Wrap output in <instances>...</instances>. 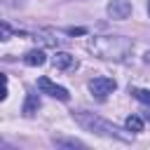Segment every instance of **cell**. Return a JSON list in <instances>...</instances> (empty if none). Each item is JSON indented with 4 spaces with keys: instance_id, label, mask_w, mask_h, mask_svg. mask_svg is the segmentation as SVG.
I'll list each match as a JSON object with an SVG mask.
<instances>
[{
    "instance_id": "6da1fadb",
    "label": "cell",
    "mask_w": 150,
    "mask_h": 150,
    "mask_svg": "<svg viewBox=\"0 0 150 150\" xmlns=\"http://www.w3.org/2000/svg\"><path fill=\"white\" fill-rule=\"evenodd\" d=\"M89 49L101 56V59H124L131 52V40L120 38V35H103V38H94L89 42Z\"/></svg>"
},
{
    "instance_id": "7a4b0ae2",
    "label": "cell",
    "mask_w": 150,
    "mask_h": 150,
    "mask_svg": "<svg viewBox=\"0 0 150 150\" xmlns=\"http://www.w3.org/2000/svg\"><path fill=\"white\" fill-rule=\"evenodd\" d=\"M77 120H80V124H82V127H87V129H91V131H96V134L112 136V138H120V141H129V136L120 134V129H117L115 124H110V122H105V120H101V117H96V115L77 112Z\"/></svg>"
},
{
    "instance_id": "3957f363",
    "label": "cell",
    "mask_w": 150,
    "mask_h": 150,
    "mask_svg": "<svg viewBox=\"0 0 150 150\" xmlns=\"http://www.w3.org/2000/svg\"><path fill=\"white\" fill-rule=\"evenodd\" d=\"M115 87H117V82H115L112 77H105V75L89 80V91H91V96H96L98 101H103L108 94H112Z\"/></svg>"
},
{
    "instance_id": "277c9868",
    "label": "cell",
    "mask_w": 150,
    "mask_h": 150,
    "mask_svg": "<svg viewBox=\"0 0 150 150\" xmlns=\"http://www.w3.org/2000/svg\"><path fill=\"white\" fill-rule=\"evenodd\" d=\"M38 89H40L42 94H49V96L59 98V101H68V98H70L68 89H63V87L54 84V82H52L49 77H40V80H38Z\"/></svg>"
},
{
    "instance_id": "5b68a950",
    "label": "cell",
    "mask_w": 150,
    "mask_h": 150,
    "mask_svg": "<svg viewBox=\"0 0 150 150\" xmlns=\"http://www.w3.org/2000/svg\"><path fill=\"white\" fill-rule=\"evenodd\" d=\"M108 14L112 19H127L131 14V2L129 0H110L108 2Z\"/></svg>"
},
{
    "instance_id": "8992f818",
    "label": "cell",
    "mask_w": 150,
    "mask_h": 150,
    "mask_svg": "<svg viewBox=\"0 0 150 150\" xmlns=\"http://www.w3.org/2000/svg\"><path fill=\"white\" fill-rule=\"evenodd\" d=\"M52 61H54V68H56V70H70V68H75V66H77L75 56H73V54H68V52H56Z\"/></svg>"
},
{
    "instance_id": "52a82bcc",
    "label": "cell",
    "mask_w": 150,
    "mask_h": 150,
    "mask_svg": "<svg viewBox=\"0 0 150 150\" xmlns=\"http://www.w3.org/2000/svg\"><path fill=\"white\" fill-rule=\"evenodd\" d=\"M23 61H26V66H42V63L47 61V56H45L42 49H30V52L23 56Z\"/></svg>"
},
{
    "instance_id": "ba28073f",
    "label": "cell",
    "mask_w": 150,
    "mask_h": 150,
    "mask_svg": "<svg viewBox=\"0 0 150 150\" xmlns=\"http://www.w3.org/2000/svg\"><path fill=\"white\" fill-rule=\"evenodd\" d=\"M38 108H40L38 96H35V94H28V96H26V103H23V115H26V117H33V115L38 112Z\"/></svg>"
},
{
    "instance_id": "9c48e42d",
    "label": "cell",
    "mask_w": 150,
    "mask_h": 150,
    "mask_svg": "<svg viewBox=\"0 0 150 150\" xmlns=\"http://www.w3.org/2000/svg\"><path fill=\"white\" fill-rule=\"evenodd\" d=\"M124 124H127V129H129V131H134V134H138V131H143V120H141L138 115H129Z\"/></svg>"
},
{
    "instance_id": "30bf717a",
    "label": "cell",
    "mask_w": 150,
    "mask_h": 150,
    "mask_svg": "<svg viewBox=\"0 0 150 150\" xmlns=\"http://www.w3.org/2000/svg\"><path fill=\"white\" fill-rule=\"evenodd\" d=\"M131 94H134V98H138L141 103L150 105V89H131Z\"/></svg>"
},
{
    "instance_id": "8fae6325",
    "label": "cell",
    "mask_w": 150,
    "mask_h": 150,
    "mask_svg": "<svg viewBox=\"0 0 150 150\" xmlns=\"http://www.w3.org/2000/svg\"><path fill=\"white\" fill-rule=\"evenodd\" d=\"M5 98H7V87L0 84V101H5Z\"/></svg>"
},
{
    "instance_id": "7c38bea8",
    "label": "cell",
    "mask_w": 150,
    "mask_h": 150,
    "mask_svg": "<svg viewBox=\"0 0 150 150\" xmlns=\"http://www.w3.org/2000/svg\"><path fill=\"white\" fill-rule=\"evenodd\" d=\"M68 33H70V35H82V33H84V28H70Z\"/></svg>"
},
{
    "instance_id": "4fadbf2b",
    "label": "cell",
    "mask_w": 150,
    "mask_h": 150,
    "mask_svg": "<svg viewBox=\"0 0 150 150\" xmlns=\"http://www.w3.org/2000/svg\"><path fill=\"white\" fill-rule=\"evenodd\" d=\"M5 82H7V77H5L2 73H0V84H5Z\"/></svg>"
},
{
    "instance_id": "5bb4252c",
    "label": "cell",
    "mask_w": 150,
    "mask_h": 150,
    "mask_svg": "<svg viewBox=\"0 0 150 150\" xmlns=\"http://www.w3.org/2000/svg\"><path fill=\"white\" fill-rule=\"evenodd\" d=\"M145 117H148V120H150V108H148V112H145Z\"/></svg>"
},
{
    "instance_id": "9a60e30c",
    "label": "cell",
    "mask_w": 150,
    "mask_h": 150,
    "mask_svg": "<svg viewBox=\"0 0 150 150\" xmlns=\"http://www.w3.org/2000/svg\"><path fill=\"white\" fill-rule=\"evenodd\" d=\"M148 14H150V2H148Z\"/></svg>"
},
{
    "instance_id": "2e32d148",
    "label": "cell",
    "mask_w": 150,
    "mask_h": 150,
    "mask_svg": "<svg viewBox=\"0 0 150 150\" xmlns=\"http://www.w3.org/2000/svg\"><path fill=\"white\" fill-rule=\"evenodd\" d=\"M0 40H5V35H2V33H0Z\"/></svg>"
}]
</instances>
